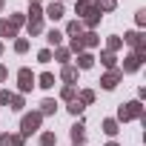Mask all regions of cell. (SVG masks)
<instances>
[{"label":"cell","instance_id":"cell-28","mask_svg":"<svg viewBox=\"0 0 146 146\" xmlns=\"http://www.w3.org/2000/svg\"><path fill=\"white\" fill-rule=\"evenodd\" d=\"M72 98H75V86H66L63 89V100H72Z\"/></svg>","mask_w":146,"mask_h":146},{"label":"cell","instance_id":"cell-26","mask_svg":"<svg viewBox=\"0 0 146 146\" xmlns=\"http://www.w3.org/2000/svg\"><path fill=\"white\" fill-rule=\"evenodd\" d=\"M83 46H98V35H86L83 37Z\"/></svg>","mask_w":146,"mask_h":146},{"label":"cell","instance_id":"cell-19","mask_svg":"<svg viewBox=\"0 0 146 146\" xmlns=\"http://www.w3.org/2000/svg\"><path fill=\"white\" fill-rule=\"evenodd\" d=\"M43 32V20H32L29 23V35H40Z\"/></svg>","mask_w":146,"mask_h":146},{"label":"cell","instance_id":"cell-18","mask_svg":"<svg viewBox=\"0 0 146 146\" xmlns=\"http://www.w3.org/2000/svg\"><path fill=\"white\" fill-rule=\"evenodd\" d=\"M40 106H43V109H40L43 115H54V109H57V103H54V100H43Z\"/></svg>","mask_w":146,"mask_h":146},{"label":"cell","instance_id":"cell-24","mask_svg":"<svg viewBox=\"0 0 146 146\" xmlns=\"http://www.w3.org/2000/svg\"><path fill=\"white\" fill-rule=\"evenodd\" d=\"M52 57H54V54H52V49H43V52L37 54V60H40V63H49Z\"/></svg>","mask_w":146,"mask_h":146},{"label":"cell","instance_id":"cell-36","mask_svg":"<svg viewBox=\"0 0 146 146\" xmlns=\"http://www.w3.org/2000/svg\"><path fill=\"white\" fill-rule=\"evenodd\" d=\"M6 75H9V72H6V66H0V80H6Z\"/></svg>","mask_w":146,"mask_h":146},{"label":"cell","instance_id":"cell-12","mask_svg":"<svg viewBox=\"0 0 146 146\" xmlns=\"http://www.w3.org/2000/svg\"><path fill=\"white\" fill-rule=\"evenodd\" d=\"M103 132H106V135H117V120H112V117L103 120Z\"/></svg>","mask_w":146,"mask_h":146},{"label":"cell","instance_id":"cell-21","mask_svg":"<svg viewBox=\"0 0 146 146\" xmlns=\"http://www.w3.org/2000/svg\"><path fill=\"white\" fill-rule=\"evenodd\" d=\"M98 20H100V12H98V9H92V12L86 15V23H89V26H95Z\"/></svg>","mask_w":146,"mask_h":146},{"label":"cell","instance_id":"cell-1","mask_svg":"<svg viewBox=\"0 0 146 146\" xmlns=\"http://www.w3.org/2000/svg\"><path fill=\"white\" fill-rule=\"evenodd\" d=\"M117 117H120V120H132V117H143V106H140V100H132V103L120 106Z\"/></svg>","mask_w":146,"mask_h":146},{"label":"cell","instance_id":"cell-2","mask_svg":"<svg viewBox=\"0 0 146 146\" xmlns=\"http://www.w3.org/2000/svg\"><path fill=\"white\" fill-rule=\"evenodd\" d=\"M23 137L26 135H32V132H37L40 129V112H32V115H23Z\"/></svg>","mask_w":146,"mask_h":146},{"label":"cell","instance_id":"cell-9","mask_svg":"<svg viewBox=\"0 0 146 146\" xmlns=\"http://www.w3.org/2000/svg\"><path fill=\"white\" fill-rule=\"evenodd\" d=\"M75 78H78V69H75V66H63V80H66V83H72Z\"/></svg>","mask_w":146,"mask_h":146},{"label":"cell","instance_id":"cell-17","mask_svg":"<svg viewBox=\"0 0 146 146\" xmlns=\"http://www.w3.org/2000/svg\"><path fill=\"white\" fill-rule=\"evenodd\" d=\"M9 109L20 112V109H23V98H20V95H12V100H9Z\"/></svg>","mask_w":146,"mask_h":146},{"label":"cell","instance_id":"cell-42","mask_svg":"<svg viewBox=\"0 0 146 146\" xmlns=\"http://www.w3.org/2000/svg\"><path fill=\"white\" fill-rule=\"evenodd\" d=\"M57 3H60V0H57Z\"/></svg>","mask_w":146,"mask_h":146},{"label":"cell","instance_id":"cell-22","mask_svg":"<svg viewBox=\"0 0 146 146\" xmlns=\"http://www.w3.org/2000/svg\"><path fill=\"white\" fill-rule=\"evenodd\" d=\"M60 40H63V35H60L57 29H52V32H49V43H52V46H57Z\"/></svg>","mask_w":146,"mask_h":146},{"label":"cell","instance_id":"cell-30","mask_svg":"<svg viewBox=\"0 0 146 146\" xmlns=\"http://www.w3.org/2000/svg\"><path fill=\"white\" fill-rule=\"evenodd\" d=\"M15 49H17V52H26V49H29V40H17Z\"/></svg>","mask_w":146,"mask_h":146},{"label":"cell","instance_id":"cell-40","mask_svg":"<svg viewBox=\"0 0 146 146\" xmlns=\"http://www.w3.org/2000/svg\"><path fill=\"white\" fill-rule=\"evenodd\" d=\"M75 146H83V143H75Z\"/></svg>","mask_w":146,"mask_h":146},{"label":"cell","instance_id":"cell-23","mask_svg":"<svg viewBox=\"0 0 146 146\" xmlns=\"http://www.w3.org/2000/svg\"><path fill=\"white\" fill-rule=\"evenodd\" d=\"M29 15H32V17H29V23H32V20H40V17H43V12H40V9H37L35 3H32V9H29Z\"/></svg>","mask_w":146,"mask_h":146},{"label":"cell","instance_id":"cell-32","mask_svg":"<svg viewBox=\"0 0 146 146\" xmlns=\"http://www.w3.org/2000/svg\"><path fill=\"white\" fill-rule=\"evenodd\" d=\"M9 100H12V95H9V92H0V103L9 106Z\"/></svg>","mask_w":146,"mask_h":146},{"label":"cell","instance_id":"cell-10","mask_svg":"<svg viewBox=\"0 0 146 146\" xmlns=\"http://www.w3.org/2000/svg\"><path fill=\"white\" fill-rule=\"evenodd\" d=\"M92 63H95V57H92V54H83V52L78 54V66H80V69H89Z\"/></svg>","mask_w":146,"mask_h":146},{"label":"cell","instance_id":"cell-16","mask_svg":"<svg viewBox=\"0 0 146 146\" xmlns=\"http://www.w3.org/2000/svg\"><path fill=\"white\" fill-rule=\"evenodd\" d=\"M92 100H95V92H89V89H86V92H80V98H78V103H80V106H86V103H92Z\"/></svg>","mask_w":146,"mask_h":146},{"label":"cell","instance_id":"cell-25","mask_svg":"<svg viewBox=\"0 0 146 146\" xmlns=\"http://www.w3.org/2000/svg\"><path fill=\"white\" fill-rule=\"evenodd\" d=\"M69 49L80 54V52H83V40H80V37H75V40H72V46H69Z\"/></svg>","mask_w":146,"mask_h":146},{"label":"cell","instance_id":"cell-31","mask_svg":"<svg viewBox=\"0 0 146 146\" xmlns=\"http://www.w3.org/2000/svg\"><path fill=\"white\" fill-rule=\"evenodd\" d=\"M23 140H26L23 135H12V146H23Z\"/></svg>","mask_w":146,"mask_h":146},{"label":"cell","instance_id":"cell-8","mask_svg":"<svg viewBox=\"0 0 146 146\" xmlns=\"http://www.w3.org/2000/svg\"><path fill=\"white\" fill-rule=\"evenodd\" d=\"M72 140H75V143H83V123H75V126H72Z\"/></svg>","mask_w":146,"mask_h":146},{"label":"cell","instance_id":"cell-11","mask_svg":"<svg viewBox=\"0 0 146 146\" xmlns=\"http://www.w3.org/2000/svg\"><path fill=\"white\" fill-rule=\"evenodd\" d=\"M95 6H98V12H112L115 0H95Z\"/></svg>","mask_w":146,"mask_h":146},{"label":"cell","instance_id":"cell-35","mask_svg":"<svg viewBox=\"0 0 146 146\" xmlns=\"http://www.w3.org/2000/svg\"><path fill=\"white\" fill-rule=\"evenodd\" d=\"M9 23H12V26H15V29H17V26H20V23H23V15H15V17H12V20H9Z\"/></svg>","mask_w":146,"mask_h":146},{"label":"cell","instance_id":"cell-27","mask_svg":"<svg viewBox=\"0 0 146 146\" xmlns=\"http://www.w3.org/2000/svg\"><path fill=\"white\" fill-rule=\"evenodd\" d=\"M120 43H123L120 37H109V52H115V49H120Z\"/></svg>","mask_w":146,"mask_h":146},{"label":"cell","instance_id":"cell-4","mask_svg":"<svg viewBox=\"0 0 146 146\" xmlns=\"http://www.w3.org/2000/svg\"><path fill=\"white\" fill-rule=\"evenodd\" d=\"M140 63H143V54H129L126 60H123V72H135V69H140Z\"/></svg>","mask_w":146,"mask_h":146},{"label":"cell","instance_id":"cell-14","mask_svg":"<svg viewBox=\"0 0 146 146\" xmlns=\"http://www.w3.org/2000/svg\"><path fill=\"white\" fill-rule=\"evenodd\" d=\"M40 86H43V89H52V86H54V75H49V72L40 75Z\"/></svg>","mask_w":146,"mask_h":146},{"label":"cell","instance_id":"cell-20","mask_svg":"<svg viewBox=\"0 0 146 146\" xmlns=\"http://www.w3.org/2000/svg\"><path fill=\"white\" fill-rule=\"evenodd\" d=\"M54 143H57V137H54L52 132H46V135L40 137V146H54Z\"/></svg>","mask_w":146,"mask_h":146},{"label":"cell","instance_id":"cell-13","mask_svg":"<svg viewBox=\"0 0 146 146\" xmlns=\"http://www.w3.org/2000/svg\"><path fill=\"white\" fill-rule=\"evenodd\" d=\"M80 29H83V23H80V20H72V23L66 26V32H69V35H78V37H80Z\"/></svg>","mask_w":146,"mask_h":146},{"label":"cell","instance_id":"cell-29","mask_svg":"<svg viewBox=\"0 0 146 146\" xmlns=\"http://www.w3.org/2000/svg\"><path fill=\"white\" fill-rule=\"evenodd\" d=\"M69 112H72V115H80V112H83V106H80V103L75 100V103H72V106H69Z\"/></svg>","mask_w":146,"mask_h":146},{"label":"cell","instance_id":"cell-41","mask_svg":"<svg viewBox=\"0 0 146 146\" xmlns=\"http://www.w3.org/2000/svg\"><path fill=\"white\" fill-rule=\"evenodd\" d=\"M0 52H3V46H0Z\"/></svg>","mask_w":146,"mask_h":146},{"label":"cell","instance_id":"cell-6","mask_svg":"<svg viewBox=\"0 0 146 146\" xmlns=\"http://www.w3.org/2000/svg\"><path fill=\"white\" fill-rule=\"evenodd\" d=\"M46 17H52V20H57V17H63V3H52V6L46 9Z\"/></svg>","mask_w":146,"mask_h":146},{"label":"cell","instance_id":"cell-38","mask_svg":"<svg viewBox=\"0 0 146 146\" xmlns=\"http://www.w3.org/2000/svg\"><path fill=\"white\" fill-rule=\"evenodd\" d=\"M32 3H35V6H37V3H40V0H32Z\"/></svg>","mask_w":146,"mask_h":146},{"label":"cell","instance_id":"cell-34","mask_svg":"<svg viewBox=\"0 0 146 146\" xmlns=\"http://www.w3.org/2000/svg\"><path fill=\"white\" fill-rule=\"evenodd\" d=\"M143 23H146V9H140V12H137V26H143Z\"/></svg>","mask_w":146,"mask_h":146},{"label":"cell","instance_id":"cell-33","mask_svg":"<svg viewBox=\"0 0 146 146\" xmlns=\"http://www.w3.org/2000/svg\"><path fill=\"white\" fill-rule=\"evenodd\" d=\"M0 146H12V135H0Z\"/></svg>","mask_w":146,"mask_h":146},{"label":"cell","instance_id":"cell-3","mask_svg":"<svg viewBox=\"0 0 146 146\" xmlns=\"http://www.w3.org/2000/svg\"><path fill=\"white\" fill-rule=\"evenodd\" d=\"M17 80H20V92H32V86H35V75L29 69H20L17 72Z\"/></svg>","mask_w":146,"mask_h":146},{"label":"cell","instance_id":"cell-5","mask_svg":"<svg viewBox=\"0 0 146 146\" xmlns=\"http://www.w3.org/2000/svg\"><path fill=\"white\" fill-rule=\"evenodd\" d=\"M120 78H123V72H117V69H112V72H109V75H106V78H103L100 83H103V89H115Z\"/></svg>","mask_w":146,"mask_h":146},{"label":"cell","instance_id":"cell-15","mask_svg":"<svg viewBox=\"0 0 146 146\" xmlns=\"http://www.w3.org/2000/svg\"><path fill=\"white\" fill-rule=\"evenodd\" d=\"M100 60H103V66H106V69H115V54H112V52H103V54H100Z\"/></svg>","mask_w":146,"mask_h":146},{"label":"cell","instance_id":"cell-37","mask_svg":"<svg viewBox=\"0 0 146 146\" xmlns=\"http://www.w3.org/2000/svg\"><path fill=\"white\" fill-rule=\"evenodd\" d=\"M106 146H117V143H115V140H112V143H106Z\"/></svg>","mask_w":146,"mask_h":146},{"label":"cell","instance_id":"cell-7","mask_svg":"<svg viewBox=\"0 0 146 146\" xmlns=\"http://www.w3.org/2000/svg\"><path fill=\"white\" fill-rule=\"evenodd\" d=\"M15 32H17V29H15L9 20H0V37H15Z\"/></svg>","mask_w":146,"mask_h":146},{"label":"cell","instance_id":"cell-39","mask_svg":"<svg viewBox=\"0 0 146 146\" xmlns=\"http://www.w3.org/2000/svg\"><path fill=\"white\" fill-rule=\"evenodd\" d=\"M0 9H3V0H0Z\"/></svg>","mask_w":146,"mask_h":146}]
</instances>
